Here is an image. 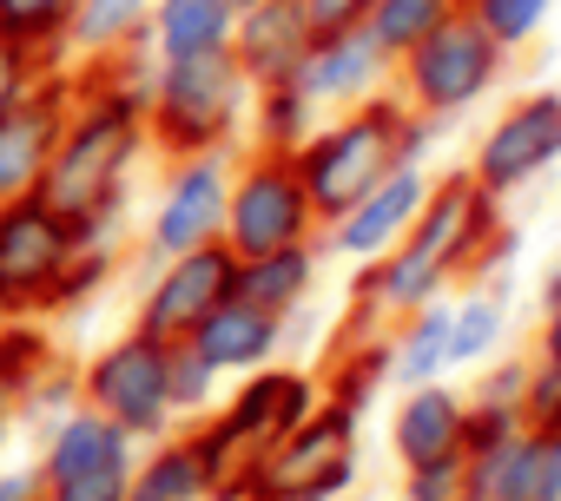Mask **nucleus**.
Wrapping results in <instances>:
<instances>
[{"mask_svg":"<svg viewBox=\"0 0 561 501\" xmlns=\"http://www.w3.org/2000/svg\"><path fill=\"white\" fill-rule=\"evenodd\" d=\"M554 8H561V0H462V14H469L502 54H522L528 40H541L548 21H554Z\"/></svg>","mask_w":561,"mask_h":501,"instance_id":"c85d7f7f","label":"nucleus"},{"mask_svg":"<svg viewBox=\"0 0 561 501\" xmlns=\"http://www.w3.org/2000/svg\"><path fill=\"white\" fill-rule=\"evenodd\" d=\"M502 73H508V54H502L469 14H456V21H443L430 40H416V47L390 67V93H397L410 113L456 126L469 106H482V100L502 86Z\"/></svg>","mask_w":561,"mask_h":501,"instance_id":"39448f33","label":"nucleus"},{"mask_svg":"<svg viewBox=\"0 0 561 501\" xmlns=\"http://www.w3.org/2000/svg\"><path fill=\"white\" fill-rule=\"evenodd\" d=\"M139 455V442L119 429V422H106L93 403H73V409H60L47 429H41V475L47 481H67V475H87V468H113V462H133Z\"/></svg>","mask_w":561,"mask_h":501,"instance_id":"aec40b11","label":"nucleus"},{"mask_svg":"<svg viewBox=\"0 0 561 501\" xmlns=\"http://www.w3.org/2000/svg\"><path fill=\"white\" fill-rule=\"evenodd\" d=\"M535 357L541 363H561V265L548 271L541 284V324H535Z\"/></svg>","mask_w":561,"mask_h":501,"instance_id":"4c0bfd02","label":"nucleus"},{"mask_svg":"<svg viewBox=\"0 0 561 501\" xmlns=\"http://www.w3.org/2000/svg\"><path fill=\"white\" fill-rule=\"evenodd\" d=\"M357 488V409L324 396L298 429L251 455V494H318L344 501Z\"/></svg>","mask_w":561,"mask_h":501,"instance_id":"0eeeda50","label":"nucleus"},{"mask_svg":"<svg viewBox=\"0 0 561 501\" xmlns=\"http://www.w3.org/2000/svg\"><path fill=\"white\" fill-rule=\"evenodd\" d=\"M462 422H469V396L449 376L410 383V389H397V409H390V448L403 468L436 462V455H462Z\"/></svg>","mask_w":561,"mask_h":501,"instance_id":"6ab92c4d","label":"nucleus"},{"mask_svg":"<svg viewBox=\"0 0 561 501\" xmlns=\"http://www.w3.org/2000/svg\"><path fill=\"white\" fill-rule=\"evenodd\" d=\"M73 8H80V0H0V34L34 47V54H47V60H60Z\"/></svg>","mask_w":561,"mask_h":501,"instance_id":"c756f323","label":"nucleus"},{"mask_svg":"<svg viewBox=\"0 0 561 501\" xmlns=\"http://www.w3.org/2000/svg\"><path fill=\"white\" fill-rule=\"evenodd\" d=\"M231 27H238L231 0H152V14H146V54L152 60L218 54V47H231Z\"/></svg>","mask_w":561,"mask_h":501,"instance_id":"5701e85b","label":"nucleus"},{"mask_svg":"<svg viewBox=\"0 0 561 501\" xmlns=\"http://www.w3.org/2000/svg\"><path fill=\"white\" fill-rule=\"evenodd\" d=\"M456 494H469V462L462 455H436V462L403 468V501H456Z\"/></svg>","mask_w":561,"mask_h":501,"instance_id":"72a5a7b5","label":"nucleus"},{"mask_svg":"<svg viewBox=\"0 0 561 501\" xmlns=\"http://www.w3.org/2000/svg\"><path fill=\"white\" fill-rule=\"evenodd\" d=\"M436 376H449V298H430L383 330V383L390 389L436 383Z\"/></svg>","mask_w":561,"mask_h":501,"instance_id":"412c9836","label":"nucleus"},{"mask_svg":"<svg viewBox=\"0 0 561 501\" xmlns=\"http://www.w3.org/2000/svg\"><path fill=\"white\" fill-rule=\"evenodd\" d=\"M73 403H80V370H67V363L54 357V363L21 389V429H47V422H54L60 409H73Z\"/></svg>","mask_w":561,"mask_h":501,"instance_id":"2f4dec72","label":"nucleus"},{"mask_svg":"<svg viewBox=\"0 0 561 501\" xmlns=\"http://www.w3.org/2000/svg\"><path fill=\"white\" fill-rule=\"evenodd\" d=\"M80 403H93L133 442L172 435L179 409H172V389H165V337L119 330L106 350H93V363L80 370Z\"/></svg>","mask_w":561,"mask_h":501,"instance_id":"6e6552de","label":"nucleus"},{"mask_svg":"<svg viewBox=\"0 0 561 501\" xmlns=\"http://www.w3.org/2000/svg\"><path fill=\"white\" fill-rule=\"evenodd\" d=\"M251 80L238 73L231 47L192 54V60H152L146 73V139L165 159L192 152H238L251 119Z\"/></svg>","mask_w":561,"mask_h":501,"instance_id":"20e7f679","label":"nucleus"},{"mask_svg":"<svg viewBox=\"0 0 561 501\" xmlns=\"http://www.w3.org/2000/svg\"><path fill=\"white\" fill-rule=\"evenodd\" d=\"M231 291H238V258H231L225 237H218V244H198V250H179V258H159L152 278H146V291H139V304H133V330L179 343V337H192Z\"/></svg>","mask_w":561,"mask_h":501,"instance_id":"1a4fd4ad","label":"nucleus"},{"mask_svg":"<svg viewBox=\"0 0 561 501\" xmlns=\"http://www.w3.org/2000/svg\"><path fill=\"white\" fill-rule=\"evenodd\" d=\"M47 73H54V60H47V54H34V47H21V40L0 34V113L21 106L27 93H41V80H47Z\"/></svg>","mask_w":561,"mask_h":501,"instance_id":"473e14b6","label":"nucleus"},{"mask_svg":"<svg viewBox=\"0 0 561 501\" xmlns=\"http://www.w3.org/2000/svg\"><path fill=\"white\" fill-rule=\"evenodd\" d=\"M73 86H80V73L73 67L60 73V60H54V73L41 80V93H27L21 106L0 113V205L41 191V172H47V152H54V139L67 126Z\"/></svg>","mask_w":561,"mask_h":501,"instance_id":"2eb2a0df","label":"nucleus"},{"mask_svg":"<svg viewBox=\"0 0 561 501\" xmlns=\"http://www.w3.org/2000/svg\"><path fill=\"white\" fill-rule=\"evenodd\" d=\"M318 265L324 250L318 244H291V250H264V258H238V298L277 311V317H298L318 291Z\"/></svg>","mask_w":561,"mask_h":501,"instance_id":"b1692460","label":"nucleus"},{"mask_svg":"<svg viewBox=\"0 0 561 501\" xmlns=\"http://www.w3.org/2000/svg\"><path fill=\"white\" fill-rule=\"evenodd\" d=\"M126 494H133V462H113V468H87V475L47 481V501H126Z\"/></svg>","mask_w":561,"mask_h":501,"instance_id":"f704fd0d","label":"nucleus"},{"mask_svg":"<svg viewBox=\"0 0 561 501\" xmlns=\"http://www.w3.org/2000/svg\"><path fill=\"white\" fill-rule=\"evenodd\" d=\"M522 422L561 429V363H541V357H535V370H528V383H522Z\"/></svg>","mask_w":561,"mask_h":501,"instance_id":"c9c22d12","label":"nucleus"},{"mask_svg":"<svg viewBox=\"0 0 561 501\" xmlns=\"http://www.w3.org/2000/svg\"><path fill=\"white\" fill-rule=\"evenodd\" d=\"M126 501H211V468H205V448L185 422L159 442H139Z\"/></svg>","mask_w":561,"mask_h":501,"instance_id":"4be33fe9","label":"nucleus"},{"mask_svg":"<svg viewBox=\"0 0 561 501\" xmlns=\"http://www.w3.org/2000/svg\"><path fill=\"white\" fill-rule=\"evenodd\" d=\"M430 185H436V172H430V159H403L397 172H383L344 218H331L324 231H318V250L324 258H344V265H370V258H383V250L416 224V211L430 205Z\"/></svg>","mask_w":561,"mask_h":501,"instance_id":"f8f14e48","label":"nucleus"},{"mask_svg":"<svg viewBox=\"0 0 561 501\" xmlns=\"http://www.w3.org/2000/svg\"><path fill=\"white\" fill-rule=\"evenodd\" d=\"M462 14V0H377L370 8V34H377V47L390 54V60H403L416 40H430L443 21H456Z\"/></svg>","mask_w":561,"mask_h":501,"instance_id":"cd10ccee","label":"nucleus"},{"mask_svg":"<svg viewBox=\"0 0 561 501\" xmlns=\"http://www.w3.org/2000/svg\"><path fill=\"white\" fill-rule=\"evenodd\" d=\"M14 435H21V389L0 376V448H8Z\"/></svg>","mask_w":561,"mask_h":501,"instance_id":"ea45409f","label":"nucleus"},{"mask_svg":"<svg viewBox=\"0 0 561 501\" xmlns=\"http://www.w3.org/2000/svg\"><path fill=\"white\" fill-rule=\"evenodd\" d=\"M285 337H291V317H277V311H264V304H251V298H225L198 330H192V343H198V357L231 383V376H244V370H264V363H277V350H285Z\"/></svg>","mask_w":561,"mask_h":501,"instance_id":"a211bd4d","label":"nucleus"},{"mask_svg":"<svg viewBox=\"0 0 561 501\" xmlns=\"http://www.w3.org/2000/svg\"><path fill=\"white\" fill-rule=\"evenodd\" d=\"M238 389L218 403V429L244 448V455H257V448H271L285 429H298L318 403H324V376H311V370H298V363H264V370H244V376H231Z\"/></svg>","mask_w":561,"mask_h":501,"instance_id":"ddd939ff","label":"nucleus"},{"mask_svg":"<svg viewBox=\"0 0 561 501\" xmlns=\"http://www.w3.org/2000/svg\"><path fill=\"white\" fill-rule=\"evenodd\" d=\"M231 165L238 152H192V159H172L159 198H152V218H146V258H179V250H198V244H218L225 231V198H231Z\"/></svg>","mask_w":561,"mask_h":501,"instance_id":"9d476101","label":"nucleus"},{"mask_svg":"<svg viewBox=\"0 0 561 501\" xmlns=\"http://www.w3.org/2000/svg\"><path fill=\"white\" fill-rule=\"evenodd\" d=\"M106 278H113V250H87L73 218H60L34 191L0 205V304H8V317L73 311Z\"/></svg>","mask_w":561,"mask_h":501,"instance_id":"7ed1b4c3","label":"nucleus"},{"mask_svg":"<svg viewBox=\"0 0 561 501\" xmlns=\"http://www.w3.org/2000/svg\"><path fill=\"white\" fill-rule=\"evenodd\" d=\"M146 14H152V0H80L60 60L93 67V60H113V54L139 47L146 40Z\"/></svg>","mask_w":561,"mask_h":501,"instance_id":"a878e982","label":"nucleus"},{"mask_svg":"<svg viewBox=\"0 0 561 501\" xmlns=\"http://www.w3.org/2000/svg\"><path fill=\"white\" fill-rule=\"evenodd\" d=\"M456 501H476V494H456Z\"/></svg>","mask_w":561,"mask_h":501,"instance_id":"c03bdc74","label":"nucleus"},{"mask_svg":"<svg viewBox=\"0 0 561 501\" xmlns=\"http://www.w3.org/2000/svg\"><path fill=\"white\" fill-rule=\"evenodd\" d=\"M476 501H561V429L522 422L495 455L469 462Z\"/></svg>","mask_w":561,"mask_h":501,"instance_id":"f3484780","label":"nucleus"},{"mask_svg":"<svg viewBox=\"0 0 561 501\" xmlns=\"http://www.w3.org/2000/svg\"><path fill=\"white\" fill-rule=\"evenodd\" d=\"M165 389H172L179 422H198V416H211V409H218L225 376L198 357V343H192V337H179V343H165Z\"/></svg>","mask_w":561,"mask_h":501,"instance_id":"7c9ffc66","label":"nucleus"},{"mask_svg":"<svg viewBox=\"0 0 561 501\" xmlns=\"http://www.w3.org/2000/svg\"><path fill=\"white\" fill-rule=\"evenodd\" d=\"M508 250H515V231H508V218H502V198H489V191L469 178V165H462V172H436L430 205L416 211V224L383 250V258L364 265L357 304L377 311L383 324H397V317H410L416 304L443 298L456 278L508 265Z\"/></svg>","mask_w":561,"mask_h":501,"instance_id":"f257e3e1","label":"nucleus"},{"mask_svg":"<svg viewBox=\"0 0 561 501\" xmlns=\"http://www.w3.org/2000/svg\"><path fill=\"white\" fill-rule=\"evenodd\" d=\"M311 40L318 34L298 0H251V8H238V27H231V60L251 86H285L298 80Z\"/></svg>","mask_w":561,"mask_h":501,"instance_id":"dca6fc26","label":"nucleus"},{"mask_svg":"<svg viewBox=\"0 0 561 501\" xmlns=\"http://www.w3.org/2000/svg\"><path fill=\"white\" fill-rule=\"evenodd\" d=\"M508 343V298L502 284H469L462 298H449V370H482L495 363Z\"/></svg>","mask_w":561,"mask_h":501,"instance_id":"393cba45","label":"nucleus"},{"mask_svg":"<svg viewBox=\"0 0 561 501\" xmlns=\"http://www.w3.org/2000/svg\"><path fill=\"white\" fill-rule=\"evenodd\" d=\"M0 324H8V304H0Z\"/></svg>","mask_w":561,"mask_h":501,"instance_id":"79ce46f5","label":"nucleus"},{"mask_svg":"<svg viewBox=\"0 0 561 501\" xmlns=\"http://www.w3.org/2000/svg\"><path fill=\"white\" fill-rule=\"evenodd\" d=\"M324 218L298 178V159L291 152H257V145H238V165H231V198H225V244L231 258H264V250H291V244H318Z\"/></svg>","mask_w":561,"mask_h":501,"instance_id":"423d86ee","label":"nucleus"},{"mask_svg":"<svg viewBox=\"0 0 561 501\" xmlns=\"http://www.w3.org/2000/svg\"><path fill=\"white\" fill-rule=\"evenodd\" d=\"M231 8H251V0H231Z\"/></svg>","mask_w":561,"mask_h":501,"instance_id":"37998d69","label":"nucleus"},{"mask_svg":"<svg viewBox=\"0 0 561 501\" xmlns=\"http://www.w3.org/2000/svg\"><path fill=\"white\" fill-rule=\"evenodd\" d=\"M298 8H305L311 34H344V27H364L370 21L377 0H298Z\"/></svg>","mask_w":561,"mask_h":501,"instance_id":"e433bc0d","label":"nucleus"},{"mask_svg":"<svg viewBox=\"0 0 561 501\" xmlns=\"http://www.w3.org/2000/svg\"><path fill=\"white\" fill-rule=\"evenodd\" d=\"M0 501H47V475L41 462H0Z\"/></svg>","mask_w":561,"mask_h":501,"instance_id":"58836bf2","label":"nucleus"},{"mask_svg":"<svg viewBox=\"0 0 561 501\" xmlns=\"http://www.w3.org/2000/svg\"><path fill=\"white\" fill-rule=\"evenodd\" d=\"M311 126H318V113H311V100L291 80L285 86H257L251 93V119H244V145H257V152H298L311 139Z\"/></svg>","mask_w":561,"mask_h":501,"instance_id":"bb28decb","label":"nucleus"},{"mask_svg":"<svg viewBox=\"0 0 561 501\" xmlns=\"http://www.w3.org/2000/svg\"><path fill=\"white\" fill-rule=\"evenodd\" d=\"M436 132H443V119L410 113V106L383 86L377 100H364V106H351V113L318 119V126H311V139H305L291 159H298V178H305V191H311L318 218L331 224V218H344V211H351L377 178H383V172H397L403 159H430Z\"/></svg>","mask_w":561,"mask_h":501,"instance_id":"f03ea898","label":"nucleus"},{"mask_svg":"<svg viewBox=\"0 0 561 501\" xmlns=\"http://www.w3.org/2000/svg\"><path fill=\"white\" fill-rule=\"evenodd\" d=\"M548 165H561V93H528L515 106H502L469 159V178L489 191V198H515L528 191Z\"/></svg>","mask_w":561,"mask_h":501,"instance_id":"9b49d317","label":"nucleus"},{"mask_svg":"<svg viewBox=\"0 0 561 501\" xmlns=\"http://www.w3.org/2000/svg\"><path fill=\"white\" fill-rule=\"evenodd\" d=\"M390 67L397 60L377 47L370 27H344V34H318L311 40V54H305V67H298L291 86L311 100L318 119H331V113H351V106L377 100L390 86Z\"/></svg>","mask_w":561,"mask_h":501,"instance_id":"4468645a","label":"nucleus"},{"mask_svg":"<svg viewBox=\"0 0 561 501\" xmlns=\"http://www.w3.org/2000/svg\"><path fill=\"white\" fill-rule=\"evenodd\" d=\"M244 501H318V494H244Z\"/></svg>","mask_w":561,"mask_h":501,"instance_id":"a19ab883","label":"nucleus"}]
</instances>
